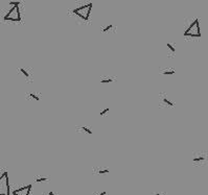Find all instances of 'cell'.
<instances>
[{
	"mask_svg": "<svg viewBox=\"0 0 208 195\" xmlns=\"http://www.w3.org/2000/svg\"><path fill=\"white\" fill-rule=\"evenodd\" d=\"M175 73H176V69L173 67H164L159 70V74H161V75L169 76V75H174Z\"/></svg>",
	"mask_w": 208,
	"mask_h": 195,
	"instance_id": "cell-15",
	"label": "cell"
},
{
	"mask_svg": "<svg viewBox=\"0 0 208 195\" xmlns=\"http://www.w3.org/2000/svg\"><path fill=\"white\" fill-rule=\"evenodd\" d=\"M116 31V26L113 24H106V25L100 27V33H111Z\"/></svg>",
	"mask_w": 208,
	"mask_h": 195,
	"instance_id": "cell-14",
	"label": "cell"
},
{
	"mask_svg": "<svg viewBox=\"0 0 208 195\" xmlns=\"http://www.w3.org/2000/svg\"><path fill=\"white\" fill-rule=\"evenodd\" d=\"M109 172H110V168L105 165H95L91 169V173L93 175H103V174H107Z\"/></svg>",
	"mask_w": 208,
	"mask_h": 195,
	"instance_id": "cell-8",
	"label": "cell"
},
{
	"mask_svg": "<svg viewBox=\"0 0 208 195\" xmlns=\"http://www.w3.org/2000/svg\"><path fill=\"white\" fill-rule=\"evenodd\" d=\"M166 47H165V53H166V57L168 59H174L176 57V53H177V47H176V44L173 42H167Z\"/></svg>",
	"mask_w": 208,
	"mask_h": 195,
	"instance_id": "cell-9",
	"label": "cell"
},
{
	"mask_svg": "<svg viewBox=\"0 0 208 195\" xmlns=\"http://www.w3.org/2000/svg\"><path fill=\"white\" fill-rule=\"evenodd\" d=\"M92 7H93V4H92L91 2H89V3H87V4L75 7V9L72 11V14H73L74 16H76L78 18H80L82 21H88L89 17H90V14H91Z\"/></svg>",
	"mask_w": 208,
	"mask_h": 195,
	"instance_id": "cell-2",
	"label": "cell"
},
{
	"mask_svg": "<svg viewBox=\"0 0 208 195\" xmlns=\"http://www.w3.org/2000/svg\"><path fill=\"white\" fill-rule=\"evenodd\" d=\"M34 182L40 184V183H48L49 182V176L44 175V174H36L34 176Z\"/></svg>",
	"mask_w": 208,
	"mask_h": 195,
	"instance_id": "cell-16",
	"label": "cell"
},
{
	"mask_svg": "<svg viewBox=\"0 0 208 195\" xmlns=\"http://www.w3.org/2000/svg\"><path fill=\"white\" fill-rule=\"evenodd\" d=\"M151 195H167V192H166V191L157 190V191H153V192L151 193Z\"/></svg>",
	"mask_w": 208,
	"mask_h": 195,
	"instance_id": "cell-19",
	"label": "cell"
},
{
	"mask_svg": "<svg viewBox=\"0 0 208 195\" xmlns=\"http://www.w3.org/2000/svg\"><path fill=\"white\" fill-rule=\"evenodd\" d=\"M158 102L159 106L163 108H173L176 106V101L173 99L171 96H169L166 92H161L158 96Z\"/></svg>",
	"mask_w": 208,
	"mask_h": 195,
	"instance_id": "cell-5",
	"label": "cell"
},
{
	"mask_svg": "<svg viewBox=\"0 0 208 195\" xmlns=\"http://www.w3.org/2000/svg\"><path fill=\"white\" fill-rule=\"evenodd\" d=\"M100 82L103 85H109V84H112V82L116 81L117 76L116 75H111V74H103L100 76Z\"/></svg>",
	"mask_w": 208,
	"mask_h": 195,
	"instance_id": "cell-13",
	"label": "cell"
},
{
	"mask_svg": "<svg viewBox=\"0 0 208 195\" xmlns=\"http://www.w3.org/2000/svg\"><path fill=\"white\" fill-rule=\"evenodd\" d=\"M109 113H110V108H109V106H104V108H100V116L104 117V116H107V115H108Z\"/></svg>",
	"mask_w": 208,
	"mask_h": 195,
	"instance_id": "cell-17",
	"label": "cell"
},
{
	"mask_svg": "<svg viewBox=\"0 0 208 195\" xmlns=\"http://www.w3.org/2000/svg\"><path fill=\"white\" fill-rule=\"evenodd\" d=\"M25 98L28 100H31V101L39 102L42 99V94L38 91H28L25 93Z\"/></svg>",
	"mask_w": 208,
	"mask_h": 195,
	"instance_id": "cell-12",
	"label": "cell"
},
{
	"mask_svg": "<svg viewBox=\"0 0 208 195\" xmlns=\"http://www.w3.org/2000/svg\"><path fill=\"white\" fill-rule=\"evenodd\" d=\"M184 37L189 38H201V28H200V21L199 19H195L190 23V25L184 31Z\"/></svg>",
	"mask_w": 208,
	"mask_h": 195,
	"instance_id": "cell-4",
	"label": "cell"
},
{
	"mask_svg": "<svg viewBox=\"0 0 208 195\" xmlns=\"http://www.w3.org/2000/svg\"><path fill=\"white\" fill-rule=\"evenodd\" d=\"M75 132H80V134H83V135H87V136H91V135L93 134L92 127L87 125V124H78V125H76Z\"/></svg>",
	"mask_w": 208,
	"mask_h": 195,
	"instance_id": "cell-10",
	"label": "cell"
},
{
	"mask_svg": "<svg viewBox=\"0 0 208 195\" xmlns=\"http://www.w3.org/2000/svg\"><path fill=\"white\" fill-rule=\"evenodd\" d=\"M47 195H54V193H53V192H49Z\"/></svg>",
	"mask_w": 208,
	"mask_h": 195,
	"instance_id": "cell-20",
	"label": "cell"
},
{
	"mask_svg": "<svg viewBox=\"0 0 208 195\" xmlns=\"http://www.w3.org/2000/svg\"><path fill=\"white\" fill-rule=\"evenodd\" d=\"M92 195H109L106 190H96L92 193Z\"/></svg>",
	"mask_w": 208,
	"mask_h": 195,
	"instance_id": "cell-18",
	"label": "cell"
},
{
	"mask_svg": "<svg viewBox=\"0 0 208 195\" xmlns=\"http://www.w3.org/2000/svg\"><path fill=\"white\" fill-rule=\"evenodd\" d=\"M191 163L196 167L206 166L208 164V152L205 150H196L193 152Z\"/></svg>",
	"mask_w": 208,
	"mask_h": 195,
	"instance_id": "cell-3",
	"label": "cell"
},
{
	"mask_svg": "<svg viewBox=\"0 0 208 195\" xmlns=\"http://www.w3.org/2000/svg\"><path fill=\"white\" fill-rule=\"evenodd\" d=\"M18 73L21 75V77L25 80L26 82H33L34 81V73L31 71V69L29 67H25V66H22L17 69Z\"/></svg>",
	"mask_w": 208,
	"mask_h": 195,
	"instance_id": "cell-7",
	"label": "cell"
},
{
	"mask_svg": "<svg viewBox=\"0 0 208 195\" xmlns=\"http://www.w3.org/2000/svg\"><path fill=\"white\" fill-rule=\"evenodd\" d=\"M0 195H11V185L7 171H4L0 175Z\"/></svg>",
	"mask_w": 208,
	"mask_h": 195,
	"instance_id": "cell-6",
	"label": "cell"
},
{
	"mask_svg": "<svg viewBox=\"0 0 208 195\" xmlns=\"http://www.w3.org/2000/svg\"><path fill=\"white\" fill-rule=\"evenodd\" d=\"M10 4H12L13 7L4 15L3 20L11 22H20L21 21V13H20V7H19L20 2H18V1H11Z\"/></svg>",
	"mask_w": 208,
	"mask_h": 195,
	"instance_id": "cell-1",
	"label": "cell"
},
{
	"mask_svg": "<svg viewBox=\"0 0 208 195\" xmlns=\"http://www.w3.org/2000/svg\"><path fill=\"white\" fill-rule=\"evenodd\" d=\"M31 188H33V185H26L23 186L19 189H16L13 191V195H31Z\"/></svg>",
	"mask_w": 208,
	"mask_h": 195,
	"instance_id": "cell-11",
	"label": "cell"
}]
</instances>
